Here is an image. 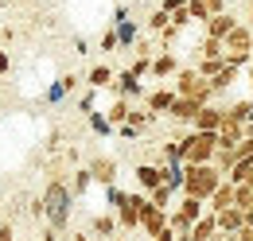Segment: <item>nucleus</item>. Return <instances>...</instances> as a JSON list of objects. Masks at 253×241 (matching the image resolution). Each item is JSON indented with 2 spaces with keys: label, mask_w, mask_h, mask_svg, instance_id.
<instances>
[{
  "label": "nucleus",
  "mask_w": 253,
  "mask_h": 241,
  "mask_svg": "<svg viewBox=\"0 0 253 241\" xmlns=\"http://www.w3.org/2000/svg\"><path fill=\"white\" fill-rule=\"evenodd\" d=\"M70 206H74L70 187H66L63 179H51V183H47V191H43V218H47V226H51V230H66Z\"/></svg>",
  "instance_id": "1"
},
{
  "label": "nucleus",
  "mask_w": 253,
  "mask_h": 241,
  "mask_svg": "<svg viewBox=\"0 0 253 241\" xmlns=\"http://www.w3.org/2000/svg\"><path fill=\"white\" fill-rule=\"evenodd\" d=\"M183 195L187 199H199V202H211V195L222 187V171L214 163H199V167H187L183 163Z\"/></svg>",
  "instance_id": "2"
},
{
  "label": "nucleus",
  "mask_w": 253,
  "mask_h": 241,
  "mask_svg": "<svg viewBox=\"0 0 253 241\" xmlns=\"http://www.w3.org/2000/svg\"><path fill=\"white\" fill-rule=\"evenodd\" d=\"M214 152H218V136L214 132H191V136H183V163L187 167L211 163Z\"/></svg>",
  "instance_id": "3"
},
{
  "label": "nucleus",
  "mask_w": 253,
  "mask_h": 241,
  "mask_svg": "<svg viewBox=\"0 0 253 241\" xmlns=\"http://www.w3.org/2000/svg\"><path fill=\"white\" fill-rule=\"evenodd\" d=\"M171 90H175V97H191V101H199V105H211V97H214L211 82H203L195 66H187V70L175 74V86H171Z\"/></svg>",
  "instance_id": "4"
},
{
  "label": "nucleus",
  "mask_w": 253,
  "mask_h": 241,
  "mask_svg": "<svg viewBox=\"0 0 253 241\" xmlns=\"http://www.w3.org/2000/svg\"><path fill=\"white\" fill-rule=\"evenodd\" d=\"M148 210H152V202H148L144 191H140V195H128L125 206H117V226H121V230H140V222H144Z\"/></svg>",
  "instance_id": "5"
},
{
  "label": "nucleus",
  "mask_w": 253,
  "mask_h": 241,
  "mask_svg": "<svg viewBox=\"0 0 253 241\" xmlns=\"http://www.w3.org/2000/svg\"><path fill=\"white\" fill-rule=\"evenodd\" d=\"M226 55H238V59H253V31H250V24H238V28L230 31L226 39Z\"/></svg>",
  "instance_id": "6"
},
{
  "label": "nucleus",
  "mask_w": 253,
  "mask_h": 241,
  "mask_svg": "<svg viewBox=\"0 0 253 241\" xmlns=\"http://www.w3.org/2000/svg\"><path fill=\"white\" fill-rule=\"evenodd\" d=\"M222 120H226V109H218V105H203L199 117H195V132H214V136H218Z\"/></svg>",
  "instance_id": "7"
},
{
  "label": "nucleus",
  "mask_w": 253,
  "mask_h": 241,
  "mask_svg": "<svg viewBox=\"0 0 253 241\" xmlns=\"http://www.w3.org/2000/svg\"><path fill=\"white\" fill-rule=\"evenodd\" d=\"M171 105H175V90H152V93H144V109L152 113V117H160V113H171Z\"/></svg>",
  "instance_id": "8"
},
{
  "label": "nucleus",
  "mask_w": 253,
  "mask_h": 241,
  "mask_svg": "<svg viewBox=\"0 0 253 241\" xmlns=\"http://www.w3.org/2000/svg\"><path fill=\"white\" fill-rule=\"evenodd\" d=\"M234 202H238V187L222 179V187L214 191V195H211V202H207V210H211V214H218V210H230Z\"/></svg>",
  "instance_id": "9"
},
{
  "label": "nucleus",
  "mask_w": 253,
  "mask_h": 241,
  "mask_svg": "<svg viewBox=\"0 0 253 241\" xmlns=\"http://www.w3.org/2000/svg\"><path fill=\"white\" fill-rule=\"evenodd\" d=\"M90 175H94V183L113 187V179H117V160L113 156H97L94 163H90Z\"/></svg>",
  "instance_id": "10"
},
{
  "label": "nucleus",
  "mask_w": 253,
  "mask_h": 241,
  "mask_svg": "<svg viewBox=\"0 0 253 241\" xmlns=\"http://www.w3.org/2000/svg\"><path fill=\"white\" fill-rule=\"evenodd\" d=\"M168 222H171V214H168V210H156V206H152V210L144 214V222H140V230H144V238H152V241H156L160 234L168 230Z\"/></svg>",
  "instance_id": "11"
},
{
  "label": "nucleus",
  "mask_w": 253,
  "mask_h": 241,
  "mask_svg": "<svg viewBox=\"0 0 253 241\" xmlns=\"http://www.w3.org/2000/svg\"><path fill=\"white\" fill-rule=\"evenodd\" d=\"M246 140V124H238V120H222V128H218V148H238Z\"/></svg>",
  "instance_id": "12"
},
{
  "label": "nucleus",
  "mask_w": 253,
  "mask_h": 241,
  "mask_svg": "<svg viewBox=\"0 0 253 241\" xmlns=\"http://www.w3.org/2000/svg\"><path fill=\"white\" fill-rule=\"evenodd\" d=\"M214 222H218V234H238V230L246 226V210H238V206L218 210V214H214Z\"/></svg>",
  "instance_id": "13"
},
{
  "label": "nucleus",
  "mask_w": 253,
  "mask_h": 241,
  "mask_svg": "<svg viewBox=\"0 0 253 241\" xmlns=\"http://www.w3.org/2000/svg\"><path fill=\"white\" fill-rule=\"evenodd\" d=\"M234 28H238L234 12H222V16H211V20H207V35H211V39H226Z\"/></svg>",
  "instance_id": "14"
},
{
  "label": "nucleus",
  "mask_w": 253,
  "mask_h": 241,
  "mask_svg": "<svg viewBox=\"0 0 253 241\" xmlns=\"http://www.w3.org/2000/svg\"><path fill=\"white\" fill-rule=\"evenodd\" d=\"M218 238V222H214V214L207 210L195 226H191V241H214Z\"/></svg>",
  "instance_id": "15"
},
{
  "label": "nucleus",
  "mask_w": 253,
  "mask_h": 241,
  "mask_svg": "<svg viewBox=\"0 0 253 241\" xmlns=\"http://www.w3.org/2000/svg\"><path fill=\"white\" fill-rule=\"evenodd\" d=\"M136 183H140V191H156L164 183V171L156 163H136Z\"/></svg>",
  "instance_id": "16"
},
{
  "label": "nucleus",
  "mask_w": 253,
  "mask_h": 241,
  "mask_svg": "<svg viewBox=\"0 0 253 241\" xmlns=\"http://www.w3.org/2000/svg\"><path fill=\"white\" fill-rule=\"evenodd\" d=\"M199 101H191V97H175V105H171V113L168 117L171 120H187V124H195V117H199Z\"/></svg>",
  "instance_id": "17"
},
{
  "label": "nucleus",
  "mask_w": 253,
  "mask_h": 241,
  "mask_svg": "<svg viewBox=\"0 0 253 241\" xmlns=\"http://www.w3.org/2000/svg\"><path fill=\"white\" fill-rule=\"evenodd\" d=\"M171 74H179V59L171 55V51H164L152 59V78H171Z\"/></svg>",
  "instance_id": "18"
},
{
  "label": "nucleus",
  "mask_w": 253,
  "mask_h": 241,
  "mask_svg": "<svg viewBox=\"0 0 253 241\" xmlns=\"http://www.w3.org/2000/svg\"><path fill=\"white\" fill-rule=\"evenodd\" d=\"M113 86H117V90H121V97H144V90H140V78H136V74H132V70H121V74H117V82H113Z\"/></svg>",
  "instance_id": "19"
},
{
  "label": "nucleus",
  "mask_w": 253,
  "mask_h": 241,
  "mask_svg": "<svg viewBox=\"0 0 253 241\" xmlns=\"http://www.w3.org/2000/svg\"><path fill=\"white\" fill-rule=\"evenodd\" d=\"M175 214H179V218H183L187 226H195V222H199V218L207 214V202H199V199H187V195H183V202L175 206Z\"/></svg>",
  "instance_id": "20"
},
{
  "label": "nucleus",
  "mask_w": 253,
  "mask_h": 241,
  "mask_svg": "<svg viewBox=\"0 0 253 241\" xmlns=\"http://www.w3.org/2000/svg\"><path fill=\"white\" fill-rule=\"evenodd\" d=\"M90 230H94V238H105V241H113V234L121 230V226H117V214H97L94 222H90Z\"/></svg>",
  "instance_id": "21"
},
{
  "label": "nucleus",
  "mask_w": 253,
  "mask_h": 241,
  "mask_svg": "<svg viewBox=\"0 0 253 241\" xmlns=\"http://www.w3.org/2000/svg\"><path fill=\"white\" fill-rule=\"evenodd\" d=\"M226 117L238 120V124H250V120H253V97H242V101L226 105Z\"/></svg>",
  "instance_id": "22"
},
{
  "label": "nucleus",
  "mask_w": 253,
  "mask_h": 241,
  "mask_svg": "<svg viewBox=\"0 0 253 241\" xmlns=\"http://www.w3.org/2000/svg\"><path fill=\"white\" fill-rule=\"evenodd\" d=\"M211 163L218 167V171H222V179H226V175H230V167L238 163V148H218V152H214V160H211Z\"/></svg>",
  "instance_id": "23"
},
{
  "label": "nucleus",
  "mask_w": 253,
  "mask_h": 241,
  "mask_svg": "<svg viewBox=\"0 0 253 241\" xmlns=\"http://www.w3.org/2000/svg\"><path fill=\"white\" fill-rule=\"evenodd\" d=\"M160 171H164V183H168L171 191H183V179H187V175H183V163H164Z\"/></svg>",
  "instance_id": "24"
},
{
  "label": "nucleus",
  "mask_w": 253,
  "mask_h": 241,
  "mask_svg": "<svg viewBox=\"0 0 253 241\" xmlns=\"http://www.w3.org/2000/svg\"><path fill=\"white\" fill-rule=\"evenodd\" d=\"M164 163H183V140H168L160 148V167Z\"/></svg>",
  "instance_id": "25"
},
{
  "label": "nucleus",
  "mask_w": 253,
  "mask_h": 241,
  "mask_svg": "<svg viewBox=\"0 0 253 241\" xmlns=\"http://www.w3.org/2000/svg\"><path fill=\"white\" fill-rule=\"evenodd\" d=\"M86 82H90V86H94V90H105V86H113V82H117V78H113V70H109V66H94V70H90V78H86Z\"/></svg>",
  "instance_id": "26"
},
{
  "label": "nucleus",
  "mask_w": 253,
  "mask_h": 241,
  "mask_svg": "<svg viewBox=\"0 0 253 241\" xmlns=\"http://www.w3.org/2000/svg\"><path fill=\"white\" fill-rule=\"evenodd\" d=\"M105 117H109V124H117V128H121V124L128 120V101H125V97H117V101L109 105V113H105Z\"/></svg>",
  "instance_id": "27"
},
{
  "label": "nucleus",
  "mask_w": 253,
  "mask_h": 241,
  "mask_svg": "<svg viewBox=\"0 0 253 241\" xmlns=\"http://www.w3.org/2000/svg\"><path fill=\"white\" fill-rule=\"evenodd\" d=\"M199 55H203V59H226V43L207 35V39H203V51H199Z\"/></svg>",
  "instance_id": "28"
},
{
  "label": "nucleus",
  "mask_w": 253,
  "mask_h": 241,
  "mask_svg": "<svg viewBox=\"0 0 253 241\" xmlns=\"http://www.w3.org/2000/svg\"><path fill=\"white\" fill-rule=\"evenodd\" d=\"M90 183H94V175H90V167H82V171H74V183H70V195H86L90 191Z\"/></svg>",
  "instance_id": "29"
},
{
  "label": "nucleus",
  "mask_w": 253,
  "mask_h": 241,
  "mask_svg": "<svg viewBox=\"0 0 253 241\" xmlns=\"http://www.w3.org/2000/svg\"><path fill=\"white\" fill-rule=\"evenodd\" d=\"M148 202H152L156 210H168V202H171V187H168V183H160L156 191H148Z\"/></svg>",
  "instance_id": "30"
},
{
  "label": "nucleus",
  "mask_w": 253,
  "mask_h": 241,
  "mask_svg": "<svg viewBox=\"0 0 253 241\" xmlns=\"http://www.w3.org/2000/svg\"><path fill=\"white\" fill-rule=\"evenodd\" d=\"M152 113H148V109H144V113H140V109H128V120L125 124H132V128H148V124H152Z\"/></svg>",
  "instance_id": "31"
},
{
  "label": "nucleus",
  "mask_w": 253,
  "mask_h": 241,
  "mask_svg": "<svg viewBox=\"0 0 253 241\" xmlns=\"http://www.w3.org/2000/svg\"><path fill=\"white\" fill-rule=\"evenodd\" d=\"M148 28H152V31H168V28H171V16H168L164 8H156V12L148 16Z\"/></svg>",
  "instance_id": "32"
},
{
  "label": "nucleus",
  "mask_w": 253,
  "mask_h": 241,
  "mask_svg": "<svg viewBox=\"0 0 253 241\" xmlns=\"http://www.w3.org/2000/svg\"><path fill=\"white\" fill-rule=\"evenodd\" d=\"M90 128H94L97 136H109V132H113V124H109L105 113H90Z\"/></svg>",
  "instance_id": "33"
},
{
  "label": "nucleus",
  "mask_w": 253,
  "mask_h": 241,
  "mask_svg": "<svg viewBox=\"0 0 253 241\" xmlns=\"http://www.w3.org/2000/svg\"><path fill=\"white\" fill-rule=\"evenodd\" d=\"M238 210H246V214H253V187H238V202H234Z\"/></svg>",
  "instance_id": "34"
},
{
  "label": "nucleus",
  "mask_w": 253,
  "mask_h": 241,
  "mask_svg": "<svg viewBox=\"0 0 253 241\" xmlns=\"http://www.w3.org/2000/svg\"><path fill=\"white\" fill-rule=\"evenodd\" d=\"M117 39H121V47H128V43H136V24H132V20H125V24L117 28Z\"/></svg>",
  "instance_id": "35"
},
{
  "label": "nucleus",
  "mask_w": 253,
  "mask_h": 241,
  "mask_svg": "<svg viewBox=\"0 0 253 241\" xmlns=\"http://www.w3.org/2000/svg\"><path fill=\"white\" fill-rule=\"evenodd\" d=\"M125 191H121V187H105V202H109V206H113V210H117V206H125Z\"/></svg>",
  "instance_id": "36"
},
{
  "label": "nucleus",
  "mask_w": 253,
  "mask_h": 241,
  "mask_svg": "<svg viewBox=\"0 0 253 241\" xmlns=\"http://www.w3.org/2000/svg\"><path fill=\"white\" fill-rule=\"evenodd\" d=\"M128 70H132V74H136V78H144V74H152V59H148V55H140V59L132 62V66H128Z\"/></svg>",
  "instance_id": "37"
},
{
  "label": "nucleus",
  "mask_w": 253,
  "mask_h": 241,
  "mask_svg": "<svg viewBox=\"0 0 253 241\" xmlns=\"http://www.w3.org/2000/svg\"><path fill=\"white\" fill-rule=\"evenodd\" d=\"M121 47V39H117V28H109L105 35H101V51H117Z\"/></svg>",
  "instance_id": "38"
},
{
  "label": "nucleus",
  "mask_w": 253,
  "mask_h": 241,
  "mask_svg": "<svg viewBox=\"0 0 253 241\" xmlns=\"http://www.w3.org/2000/svg\"><path fill=\"white\" fill-rule=\"evenodd\" d=\"M66 90H70V86H66V78H59V82L47 90V101H63V93H66Z\"/></svg>",
  "instance_id": "39"
},
{
  "label": "nucleus",
  "mask_w": 253,
  "mask_h": 241,
  "mask_svg": "<svg viewBox=\"0 0 253 241\" xmlns=\"http://www.w3.org/2000/svg\"><path fill=\"white\" fill-rule=\"evenodd\" d=\"M203 8H207V16H222L226 12V0H203Z\"/></svg>",
  "instance_id": "40"
},
{
  "label": "nucleus",
  "mask_w": 253,
  "mask_h": 241,
  "mask_svg": "<svg viewBox=\"0 0 253 241\" xmlns=\"http://www.w3.org/2000/svg\"><path fill=\"white\" fill-rule=\"evenodd\" d=\"M117 136H121V140H136V136H140V128H132V124H121V128H117Z\"/></svg>",
  "instance_id": "41"
},
{
  "label": "nucleus",
  "mask_w": 253,
  "mask_h": 241,
  "mask_svg": "<svg viewBox=\"0 0 253 241\" xmlns=\"http://www.w3.org/2000/svg\"><path fill=\"white\" fill-rule=\"evenodd\" d=\"M160 8H164V12H168V16H171V12H179V8H187V0H164V4H160Z\"/></svg>",
  "instance_id": "42"
},
{
  "label": "nucleus",
  "mask_w": 253,
  "mask_h": 241,
  "mask_svg": "<svg viewBox=\"0 0 253 241\" xmlns=\"http://www.w3.org/2000/svg\"><path fill=\"white\" fill-rule=\"evenodd\" d=\"M175 39H179V31H175V28L164 31V51H171V43H175Z\"/></svg>",
  "instance_id": "43"
},
{
  "label": "nucleus",
  "mask_w": 253,
  "mask_h": 241,
  "mask_svg": "<svg viewBox=\"0 0 253 241\" xmlns=\"http://www.w3.org/2000/svg\"><path fill=\"white\" fill-rule=\"evenodd\" d=\"M0 241H16V230H12L8 222H0Z\"/></svg>",
  "instance_id": "44"
},
{
  "label": "nucleus",
  "mask_w": 253,
  "mask_h": 241,
  "mask_svg": "<svg viewBox=\"0 0 253 241\" xmlns=\"http://www.w3.org/2000/svg\"><path fill=\"white\" fill-rule=\"evenodd\" d=\"M8 66H12V59H8V51H0V74H8Z\"/></svg>",
  "instance_id": "45"
},
{
  "label": "nucleus",
  "mask_w": 253,
  "mask_h": 241,
  "mask_svg": "<svg viewBox=\"0 0 253 241\" xmlns=\"http://www.w3.org/2000/svg\"><path fill=\"white\" fill-rule=\"evenodd\" d=\"M175 238H179V234H175V230H171V226H168V230H164V234H160L156 241H175Z\"/></svg>",
  "instance_id": "46"
},
{
  "label": "nucleus",
  "mask_w": 253,
  "mask_h": 241,
  "mask_svg": "<svg viewBox=\"0 0 253 241\" xmlns=\"http://www.w3.org/2000/svg\"><path fill=\"white\" fill-rule=\"evenodd\" d=\"M43 241H59V230H51V226H47V230H43Z\"/></svg>",
  "instance_id": "47"
},
{
  "label": "nucleus",
  "mask_w": 253,
  "mask_h": 241,
  "mask_svg": "<svg viewBox=\"0 0 253 241\" xmlns=\"http://www.w3.org/2000/svg\"><path fill=\"white\" fill-rule=\"evenodd\" d=\"M70 241H90V238H86V234H74V238H70Z\"/></svg>",
  "instance_id": "48"
},
{
  "label": "nucleus",
  "mask_w": 253,
  "mask_h": 241,
  "mask_svg": "<svg viewBox=\"0 0 253 241\" xmlns=\"http://www.w3.org/2000/svg\"><path fill=\"white\" fill-rule=\"evenodd\" d=\"M246 136H250V140H253V120H250V124H246Z\"/></svg>",
  "instance_id": "49"
},
{
  "label": "nucleus",
  "mask_w": 253,
  "mask_h": 241,
  "mask_svg": "<svg viewBox=\"0 0 253 241\" xmlns=\"http://www.w3.org/2000/svg\"><path fill=\"white\" fill-rule=\"evenodd\" d=\"M250 93H253V62H250Z\"/></svg>",
  "instance_id": "50"
},
{
  "label": "nucleus",
  "mask_w": 253,
  "mask_h": 241,
  "mask_svg": "<svg viewBox=\"0 0 253 241\" xmlns=\"http://www.w3.org/2000/svg\"><path fill=\"white\" fill-rule=\"evenodd\" d=\"M175 241H191V234H179V238H175Z\"/></svg>",
  "instance_id": "51"
},
{
  "label": "nucleus",
  "mask_w": 253,
  "mask_h": 241,
  "mask_svg": "<svg viewBox=\"0 0 253 241\" xmlns=\"http://www.w3.org/2000/svg\"><path fill=\"white\" fill-rule=\"evenodd\" d=\"M250 24H253V0H250Z\"/></svg>",
  "instance_id": "52"
},
{
  "label": "nucleus",
  "mask_w": 253,
  "mask_h": 241,
  "mask_svg": "<svg viewBox=\"0 0 253 241\" xmlns=\"http://www.w3.org/2000/svg\"><path fill=\"white\" fill-rule=\"evenodd\" d=\"M113 241H121V238H113Z\"/></svg>",
  "instance_id": "53"
}]
</instances>
